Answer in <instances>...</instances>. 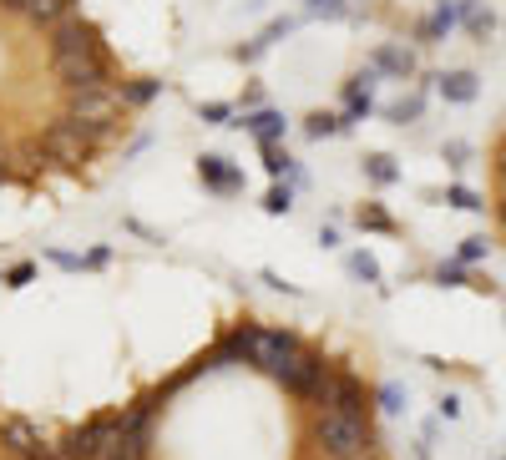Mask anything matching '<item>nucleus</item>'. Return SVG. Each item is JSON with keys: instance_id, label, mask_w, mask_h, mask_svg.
<instances>
[{"instance_id": "nucleus-24", "label": "nucleus", "mask_w": 506, "mask_h": 460, "mask_svg": "<svg viewBox=\"0 0 506 460\" xmlns=\"http://www.w3.org/2000/svg\"><path fill=\"white\" fill-rule=\"evenodd\" d=\"M264 208L274 213V218H284L289 208H294V193L289 187H269V197H264Z\"/></svg>"}, {"instance_id": "nucleus-5", "label": "nucleus", "mask_w": 506, "mask_h": 460, "mask_svg": "<svg viewBox=\"0 0 506 460\" xmlns=\"http://www.w3.org/2000/svg\"><path fill=\"white\" fill-rule=\"evenodd\" d=\"M117 435H121V415H91L87 425H77L61 440V450H67V460H101Z\"/></svg>"}, {"instance_id": "nucleus-37", "label": "nucleus", "mask_w": 506, "mask_h": 460, "mask_svg": "<svg viewBox=\"0 0 506 460\" xmlns=\"http://www.w3.org/2000/svg\"><path fill=\"white\" fill-rule=\"evenodd\" d=\"M496 167H501V177H506V137H501V147H496Z\"/></svg>"}, {"instance_id": "nucleus-17", "label": "nucleus", "mask_w": 506, "mask_h": 460, "mask_svg": "<svg viewBox=\"0 0 506 460\" xmlns=\"http://www.w3.org/2000/svg\"><path fill=\"white\" fill-rule=\"evenodd\" d=\"M456 16H461V5H440L436 16H430L426 26H420V41H436V36H446L456 26Z\"/></svg>"}, {"instance_id": "nucleus-30", "label": "nucleus", "mask_w": 506, "mask_h": 460, "mask_svg": "<svg viewBox=\"0 0 506 460\" xmlns=\"http://www.w3.org/2000/svg\"><path fill=\"white\" fill-rule=\"evenodd\" d=\"M31 278H36V268H31V263H16L11 274H5V284H11V288H26Z\"/></svg>"}, {"instance_id": "nucleus-7", "label": "nucleus", "mask_w": 506, "mask_h": 460, "mask_svg": "<svg viewBox=\"0 0 506 460\" xmlns=\"http://www.w3.org/2000/svg\"><path fill=\"white\" fill-rule=\"evenodd\" d=\"M324 374H330V364H324L320 354H309V350H304L284 374H279V384H284L294 400H309V405H314V400H320V390H324Z\"/></svg>"}, {"instance_id": "nucleus-14", "label": "nucleus", "mask_w": 506, "mask_h": 460, "mask_svg": "<svg viewBox=\"0 0 506 460\" xmlns=\"http://www.w3.org/2000/svg\"><path fill=\"white\" fill-rule=\"evenodd\" d=\"M243 127H248L264 147H279V137H284V117H279V111H253Z\"/></svg>"}, {"instance_id": "nucleus-9", "label": "nucleus", "mask_w": 506, "mask_h": 460, "mask_svg": "<svg viewBox=\"0 0 506 460\" xmlns=\"http://www.w3.org/2000/svg\"><path fill=\"white\" fill-rule=\"evenodd\" d=\"M41 430L31 425L26 415H5L0 420V455H11V460H31L36 450H41Z\"/></svg>"}, {"instance_id": "nucleus-3", "label": "nucleus", "mask_w": 506, "mask_h": 460, "mask_svg": "<svg viewBox=\"0 0 506 460\" xmlns=\"http://www.w3.org/2000/svg\"><path fill=\"white\" fill-rule=\"evenodd\" d=\"M101 137H107V127L61 117V121H46L41 127V152H46V162H56V167H81L91 142H101Z\"/></svg>"}, {"instance_id": "nucleus-16", "label": "nucleus", "mask_w": 506, "mask_h": 460, "mask_svg": "<svg viewBox=\"0 0 506 460\" xmlns=\"http://www.w3.org/2000/svg\"><path fill=\"white\" fill-rule=\"evenodd\" d=\"M374 66H380V71H390V77H410V71H416V56L385 46V51H374Z\"/></svg>"}, {"instance_id": "nucleus-27", "label": "nucleus", "mask_w": 506, "mask_h": 460, "mask_svg": "<svg viewBox=\"0 0 506 460\" xmlns=\"http://www.w3.org/2000/svg\"><path fill=\"white\" fill-rule=\"evenodd\" d=\"M486 253H491V243H486V238H466L461 253H456V263H481Z\"/></svg>"}, {"instance_id": "nucleus-2", "label": "nucleus", "mask_w": 506, "mask_h": 460, "mask_svg": "<svg viewBox=\"0 0 506 460\" xmlns=\"http://www.w3.org/2000/svg\"><path fill=\"white\" fill-rule=\"evenodd\" d=\"M314 445L330 460H364L374 455V435L364 415H340V410H320L314 415Z\"/></svg>"}, {"instance_id": "nucleus-18", "label": "nucleus", "mask_w": 506, "mask_h": 460, "mask_svg": "<svg viewBox=\"0 0 506 460\" xmlns=\"http://www.w3.org/2000/svg\"><path fill=\"white\" fill-rule=\"evenodd\" d=\"M364 177H370V183L374 187H385V183H395V162H390V157L385 152H374V157H364Z\"/></svg>"}, {"instance_id": "nucleus-11", "label": "nucleus", "mask_w": 506, "mask_h": 460, "mask_svg": "<svg viewBox=\"0 0 506 460\" xmlns=\"http://www.w3.org/2000/svg\"><path fill=\"white\" fill-rule=\"evenodd\" d=\"M198 177L213 187V193H233V187H243V177L233 172V167L223 162L218 152H203V157H198Z\"/></svg>"}, {"instance_id": "nucleus-20", "label": "nucleus", "mask_w": 506, "mask_h": 460, "mask_svg": "<svg viewBox=\"0 0 506 460\" xmlns=\"http://www.w3.org/2000/svg\"><path fill=\"white\" fill-rule=\"evenodd\" d=\"M446 203H451V208H461V213H481V197L471 193V187H446Z\"/></svg>"}, {"instance_id": "nucleus-31", "label": "nucleus", "mask_w": 506, "mask_h": 460, "mask_svg": "<svg viewBox=\"0 0 506 460\" xmlns=\"http://www.w3.org/2000/svg\"><path fill=\"white\" fill-rule=\"evenodd\" d=\"M228 117H233V107H228V101H208V107H203V121H218V127H223Z\"/></svg>"}, {"instance_id": "nucleus-28", "label": "nucleus", "mask_w": 506, "mask_h": 460, "mask_svg": "<svg viewBox=\"0 0 506 460\" xmlns=\"http://www.w3.org/2000/svg\"><path fill=\"white\" fill-rule=\"evenodd\" d=\"M157 97V81H132V87L121 91V101H132V107H142V101Z\"/></svg>"}, {"instance_id": "nucleus-29", "label": "nucleus", "mask_w": 506, "mask_h": 460, "mask_svg": "<svg viewBox=\"0 0 506 460\" xmlns=\"http://www.w3.org/2000/svg\"><path fill=\"white\" fill-rule=\"evenodd\" d=\"M264 167H269V172H289V152H284V147H264Z\"/></svg>"}, {"instance_id": "nucleus-34", "label": "nucleus", "mask_w": 506, "mask_h": 460, "mask_svg": "<svg viewBox=\"0 0 506 460\" xmlns=\"http://www.w3.org/2000/svg\"><path fill=\"white\" fill-rule=\"evenodd\" d=\"M491 16H481V11H471V36H491Z\"/></svg>"}, {"instance_id": "nucleus-10", "label": "nucleus", "mask_w": 506, "mask_h": 460, "mask_svg": "<svg viewBox=\"0 0 506 460\" xmlns=\"http://www.w3.org/2000/svg\"><path fill=\"white\" fill-rule=\"evenodd\" d=\"M117 111H121V91L111 87V91H77L67 117L91 121V127H111V117H117Z\"/></svg>"}, {"instance_id": "nucleus-4", "label": "nucleus", "mask_w": 506, "mask_h": 460, "mask_svg": "<svg viewBox=\"0 0 506 460\" xmlns=\"http://www.w3.org/2000/svg\"><path fill=\"white\" fill-rule=\"evenodd\" d=\"M56 81L77 97V91H111V66L107 56H56L51 61Z\"/></svg>"}, {"instance_id": "nucleus-38", "label": "nucleus", "mask_w": 506, "mask_h": 460, "mask_svg": "<svg viewBox=\"0 0 506 460\" xmlns=\"http://www.w3.org/2000/svg\"><path fill=\"white\" fill-rule=\"evenodd\" d=\"M496 213H501V228H506V197H501V208H496Z\"/></svg>"}, {"instance_id": "nucleus-6", "label": "nucleus", "mask_w": 506, "mask_h": 460, "mask_svg": "<svg viewBox=\"0 0 506 460\" xmlns=\"http://www.w3.org/2000/svg\"><path fill=\"white\" fill-rule=\"evenodd\" d=\"M314 405H320V410H340V415H364V384L354 380L350 370H330Z\"/></svg>"}, {"instance_id": "nucleus-25", "label": "nucleus", "mask_w": 506, "mask_h": 460, "mask_svg": "<svg viewBox=\"0 0 506 460\" xmlns=\"http://www.w3.org/2000/svg\"><path fill=\"white\" fill-rule=\"evenodd\" d=\"M380 410H385V415H400V410H406V390H400V384H380Z\"/></svg>"}, {"instance_id": "nucleus-22", "label": "nucleus", "mask_w": 506, "mask_h": 460, "mask_svg": "<svg viewBox=\"0 0 506 460\" xmlns=\"http://www.w3.org/2000/svg\"><path fill=\"white\" fill-rule=\"evenodd\" d=\"M350 268H354V278H364V284H380V263H374L370 253H354Z\"/></svg>"}, {"instance_id": "nucleus-36", "label": "nucleus", "mask_w": 506, "mask_h": 460, "mask_svg": "<svg viewBox=\"0 0 506 460\" xmlns=\"http://www.w3.org/2000/svg\"><path fill=\"white\" fill-rule=\"evenodd\" d=\"M26 5L31 0H0V11H11V16H26Z\"/></svg>"}, {"instance_id": "nucleus-35", "label": "nucleus", "mask_w": 506, "mask_h": 460, "mask_svg": "<svg viewBox=\"0 0 506 460\" xmlns=\"http://www.w3.org/2000/svg\"><path fill=\"white\" fill-rule=\"evenodd\" d=\"M440 415L456 420V415H461V400H456V394H446V400H440Z\"/></svg>"}, {"instance_id": "nucleus-23", "label": "nucleus", "mask_w": 506, "mask_h": 460, "mask_svg": "<svg viewBox=\"0 0 506 460\" xmlns=\"http://www.w3.org/2000/svg\"><path fill=\"white\" fill-rule=\"evenodd\" d=\"M436 278H440L446 288H461V284H471V278H466V263H440V268H436ZM471 288H476V284H471Z\"/></svg>"}, {"instance_id": "nucleus-19", "label": "nucleus", "mask_w": 506, "mask_h": 460, "mask_svg": "<svg viewBox=\"0 0 506 460\" xmlns=\"http://www.w3.org/2000/svg\"><path fill=\"white\" fill-rule=\"evenodd\" d=\"M360 228H370V233H395V223H390V213H385V208L364 203V208H360Z\"/></svg>"}, {"instance_id": "nucleus-26", "label": "nucleus", "mask_w": 506, "mask_h": 460, "mask_svg": "<svg viewBox=\"0 0 506 460\" xmlns=\"http://www.w3.org/2000/svg\"><path fill=\"white\" fill-rule=\"evenodd\" d=\"M420 117V97H410V101H395V107H390V121H395V127H410V121Z\"/></svg>"}, {"instance_id": "nucleus-1", "label": "nucleus", "mask_w": 506, "mask_h": 460, "mask_svg": "<svg viewBox=\"0 0 506 460\" xmlns=\"http://www.w3.org/2000/svg\"><path fill=\"white\" fill-rule=\"evenodd\" d=\"M223 344H228L233 360L253 364V370H264L269 380H279V374H284L289 364H294L299 354H304L294 334H284V329H253V324L233 329V334H228Z\"/></svg>"}, {"instance_id": "nucleus-8", "label": "nucleus", "mask_w": 506, "mask_h": 460, "mask_svg": "<svg viewBox=\"0 0 506 460\" xmlns=\"http://www.w3.org/2000/svg\"><path fill=\"white\" fill-rule=\"evenodd\" d=\"M56 56H101V41L81 16H71V21H61L51 31V61Z\"/></svg>"}, {"instance_id": "nucleus-13", "label": "nucleus", "mask_w": 506, "mask_h": 460, "mask_svg": "<svg viewBox=\"0 0 506 460\" xmlns=\"http://www.w3.org/2000/svg\"><path fill=\"white\" fill-rule=\"evenodd\" d=\"M147 450H153V430H142V435H117L101 460H147Z\"/></svg>"}, {"instance_id": "nucleus-15", "label": "nucleus", "mask_w": 506, "mask_h": 460, "mask_svg": "<svg viewBox=\"0 0 506 460\" xmlns=\"http://www.w3.org/2000/svg\"><path fill=\"white\" fill-rule=\"evenodd\" d=\"M440 97H446V101H476V77H471V71H451V77H440Z\"/></svg>"}, {"instance_id": "nucleus-21", "label": "nucleus", "mask_w": 506, "mask_h": 460, "mask_svg": "<svg viewBox=\"0 0 506 460\" xmlns=\"http://www.w3.org/2000/svg\"><path fill=\"white\" fill-rule=\"evenodd\" d=\"M340 127H344V121H340V117H330V111H314V117L304 121V131H309V137H334Z\"/></svg>"}, {"instance_id": "nucleus-12", "label": "nucleus", "mask_w": 506, "mask_h": 460, "mask_svg": "<svg viewBox=\"0 0 506 460\" xmlns=\"http://www.w3.org/2000/svg\"><path fill=\"white\" fill-rule=\"evenodd\" d=\"M26 21L41 26V31H56L61 21H71V0H31V5H26Z\"/></svg>"}, {"instance_id": "nucleus-32", "label": "nucleus", "mask_w": 506, "mask_h": 460, "mask_svg": "<svg viewBox=\"0 0 506 460\" xmlns=\"http://www.w3.org/2000/svg\"><path fill=\"white\" fill-rule=\"evenodd\" d=\"M309 11H314V16H320V11H324V16H340L344 0H309Z\"/></svg>"}, {"instance_id": "nucleus-33", "label": "nucleus", "mask_w": 506, "mask_h": 460, "mask_svg": "<svg viewBox=\"0 0 506 460\" xmlns=\"http://www.w3.org/2000/svg\"><path fill=\"white\" fill-rule=\"evenodd\" d=\"M31 460H67V450H61V445H51V440H41V450H36Z\"/></svg>"}, {"instance_id": "nucleus-39", "label": "nucleus", "mask_w": 506, "mask_h": 460, "mask_svg": "<svg viewBox=\"0 0 506 460\" xmlns=\"http://www.w3.org/2000/svg\"><path fill=\"white\" fill-rule=\"evenodd\" d=\"M364 460H374V455H364Z\"/></svg>"}]
</instances>
